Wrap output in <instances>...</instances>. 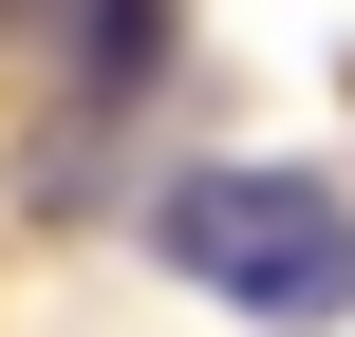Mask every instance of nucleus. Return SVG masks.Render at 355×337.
Segmentation results:
<instances>
[{
    "mask_svg": "<svg viewBox=\"0 0 355 337\" xmlns=\"http://www.w3.org/2000/svg\"><path fill=\"white\" fill-rule=\"evenodd\" d=\"M150 75H168V0H75V94H94V113H131Z\"/></svg>",
    "mask_w": 355,
    "mask_h": 337,
    "instance_id": "f03ea898",
    "label": "nucleus"
},
{
    "mask_svg": "<svg viewBox=\"0 0 355 337\" xmlns=\"http://www.w3.org/2000/svg\"><path fill=\"white\" fill-rule=\"evenodd\" d=\"M150 263L206 281L225 319H281V337L355 319V206L318 169H187V188L150 206Z\"/></svg>",
    "mask_w": 355,
    "mask_h": 337,
    "instance_id": "f257e3e1",
    "label": "nucleus"
}]
</instances>
